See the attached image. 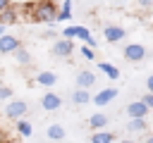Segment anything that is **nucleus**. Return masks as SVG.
Masks as SVG:
<instances>
[{
    "label": "nucleus",
    "instance_id": "f257e3e1",
    "mask_svg": "<svg viewBox=\"0 0 153 143\" xmlns=\"http://www.w3.org/2000/svg\"><path fill=\"white\" fill-rule=\"evenodd\" d=\"M57 12H60L57 2H50V0H36V2H31V19L33 21L53 24V21H57Z\"/></svg>",
    "mask_w": 153,
    "mask_h": 143
},
{
    "label": "nucleus",
    "instance_id": "f03ea898",
    "mask_svg": "<svg viewBox=\"0 0 153 143\" xmlns=\"http://www.w3.org/2000/svg\"><path fill=\"white\" fill-rule=\"evenodd\" d=\"M29 112V102L26 100H7V107H5V114L7 119H22L24 114Z\"/></svg>",
    "mask_w": 153,
    "mask_h": 143
},
{
    "label": "nucleus",
    "instance_id": "7ed1b4c3",
    "mask_svg": "<svg viewBox=\"0 0 153 143\" xmlns=\"http://www.w3.org/2000/svg\"><path fill=\"white\" fill-rule=\"evenodd\" d=\"M146 57V45L143 43H127L124 45V60L127 62H141Z\"/></svg>",
    "mask_w": 153,
    "mask_h": 143
},
{
    "label": "nucleus",
    "instance_id": "20e7f679",
    "mask_svg": "<svg viewBox=\"0 0 153 143\" xmlns=\"http://www.w3.org/2000/svg\"><path fill=\"white\" fill-rule=\"evenodd\" d=\"M74 52V41H69V38H57L55 43H53V55H57V57H69Z\"/></svg>",
    "mask_w": 153,
    "mask_h": 143
},
{
    "label": "nucleus",
    "instance_id": "39448f33",
    "mask_svg": "<svg viewBox=\"0 0 153 143\" xmlns=\"http://www.w3.org/2000/svg\"><path fill=\"white\" fill-rule=\"evenodd\" d=\"M117 98V88H103V91H98L96 95H91V102H96L98 107H105L108 102H112Z\"/></svg>",
    "mask_w": 153,
    "mask_h": 143
},
{
    "label": "nucleus",
    "instance_id": "423d86ee",
    "mask_svg": "<svg viewBox=\"0 0 153 143\" xmlns=\"http://www.w3.org/2000/svg\"><path fill=\"white\" fill-rule=\"evenodd\" d=\"M0 24H5V26H12V24H19V5H10V7H5L2 12H0Z\"/></svg>",
    "mask_w": 153,
    "mask_h": 143
},
{
    "label": "nucleus",
    "instance_id": "0eeeda50",
    "mask_svg": "<svg viewBox=\"0 0 153 143\" xmlns=\"http://www.w3.org/2000/svg\"><path fill=\"white\" fill-rule=\"evenodd\" d=\"M19 45H22V41L17 36H10V33H2L0 36V52H5V55L7 52H14Z\"/></svg>",
    "mask_w": 153,
    "mask_h": 143
},
{
    "label": "nucleus",
    "instance_id": "6e6552de",
    "mask_svg": "<svg viewBox=\"0 0 153 143\" xmlns=\"http://www.w3.org/2000/svg\"><path fill=\"white\" fill-rule=\"evenodd\" d=\"M60 105H62V98H60L57 93H45V95L41 98V107H43V110H48V112L60 110Z\"/></svg>",
    "mask_w": 153,
    "mask_h": 143
},
{
    "label": "nucleus",
    "instance_id": "1a4fd4ad",
    "mask_svg": "<svg viewBox=\"0 0 153 143\" xmlns=\"http://www.w3.org/2000/svg\"><path fill=\"white\" fill-rule=\"evenodd\" d=\"M103 36H105L108 43H117V41L124 38V29H122V26H115V24H108V26L103 29Z\"/></svg>",
    "mask_w": 153,
    "mask_h": 143
},
{
    "label": "nucleus",
    "instance_id": "9d476101",
    "mask_svg": "<svg viewBox=\"0 0 153 143\" xmlns=\"http://www.w3.org/2000/svg\"><path fill=\"white\" fill-rule=\"evenodd\" d=\"M127 114H129V119H134V117H146V114H148V107H146L143 100H131V102L127 105Z\"/></svg>",
    "mask_w": 153,
    "mask_h": 143
},
{
    "label": "nucleus",
    "instance_id": "9b49d317",
    "mask_svg": "<svg viewBox=\"0 0 153 143\" xmlns=\"http://www.w3.org/2000/svg\"><path fill=\"white\" fill-rule=\"evenodd\" d=\"M96 83V74L91 69H81L76 74V88H91Z\"/></svg>",
    "mask_w": 153,
    "mask_h": 143
},
{
    "label": "nucleus",
    "instance_id": "f8f14e48",
    "mask_svg": "<svg viewBox=\"0 0 153 143\" xmlns=\"http://www.w3.org/2000/svg\"><path fill=\"white\" fill-rule=\"evenodd\" d=\"M108 122H110V119H108V114H105V112H96V114H91V117H88V126H91L93 131L105 129V126H108Z\"/></svg>",
    "mask_w": 153,
    "mask_h": 143
},
{
    "label": "nucleus",
    "instance_id": "ddd939ff",
    "mask_svg": "<svg viewBox=\"0 0 153 143\" xmlns=\"http://www.w3.org/2000/svg\"><path fill=\"white\" fill-rule=\"evenodd\" d=\"M146 129H148L146 117H134V119L127 122V131H131V133H141V131H146Z\"/></svg>",
    "mask_w": 153,
    "mask_h": 143
},
{
    "label": "nucleus",
    "instance_id": "4468645a",
    "mask_svg": "<svg viewBox=\"0 0 153 143\" xmlns=\"http://www.w3.org/2000/svg\"><path fill=\"white\" fill-rule=\"evenodd\" d=\"M45 133H48V138H50V141H55V143H60L62 138H67V131H65V126H62V124H50Z\"/></svg>",
    "mask_w": 153,
    "mask_h": 143
},
{
    "label": "nucleus",
    "instance_id": "2eb2a0df",
    "mask_svg": "<svg viewBox=\"0 0 153 143\" xmlns=\"http://www.w3.org/2000/svg\"><path fill=\"white\" fill-rule=\"evenodd\" d=\"M36 83H41V86H55L57 83V74L55 72H38Z\"/></svg>",
    "mask_w": 153,
    "mask_h": 143
},
{
    "label": "nucleus",
    "instance_id": "dca6fc26",
    "mask_svg": "<svg viewBox=\"0 0 153 143\" xmlns=\"http://www.w3.org/2000/svg\"><path fill=\"white\" fill-rule=\"evenodd\" d=\"M69 19H72V0H60L57 21H69Z\"/></svg>",
    "mask_w": 153,
    "mask_h": 143
},
{
    "label": "nucleus",
    "instance_id": "f3484780",
    "mask_svg": "<svg viewBox=\"0 0 153 143\" xmlns=\"http://www.w3.org/2000/svg\"><path fill=\"white\" fill-rule=\"evenodd\" d=\"M112 141H115V133H110L105 129L93 131V136H91V143H112Z\"/></svg>",
    "mask_w": 153,
    "mask_h": 143
},
{
    "label": "nucleus",
    "instance_id": "a211bd4d",
    "mask_svg": "<svg viewBox=\"0 0 153 143\" xmlns=\"http://www.w3.org/2000/svg\"><path fill=\"white\" fill-rule=\"evenodd\" d=\"M72 100H74L76 105H86V102H91V93H88V88H76V91L72 93Z\"/></svg>",
    "mask_w": 153,
    "mask_h": 143
},
{
    "label": "nucleus",
    "instance_id": "6ab92c4d",
    "mask_svg": "<svg viewBox=\"0 0 153 143\" xmlns=\"http://www.w3.org/2000/svg\"><path fill=\"white\" fill-rule=\"evenodd\" d=\"M98 69H100L105 76H110V79H120V69H117L115 64H110V62H98Z\"/></svg>",
    "mask_w": 153,
    "mask_h": 143
},
{
    "label": "nucleus",
    "instance_id": "aec40b11",
    "mask_svg": "<svg viewBox=\"0 0 153 143\" xmlns=\"http://www.w3.org/2000/svg\"><path fill=\"white\" fill-rule=\"evenodd\" d=\"M17 131H19V136H24V138H29L31 133H33V126L26 122V119H17Z\"/></svg>",
    "mask_w": 153,
    "mask_h": 143
},
{
    "label": "nucleus",
    "instance_id": "412c9836",
    "mask_svg": "<svg viewBox=\"0 0 153 143\" xmlns=\"http://www.w3.org/2000/svg\"><path fill=\"white\" fill-rule=\"evenodd\" d=\"M76 33H79V26H76V24H67V26L62 29V33H60V36H62V38H69V41H74V38H76Z\"/></svg>",
    "mask_w": 153,
    "mask_h": 143
},
{
    "label": "nucleus",
    "instance_id": "4be33fe9",
    "mask_svg": "<svg viewBox=\"0 0 153 143\" xmlns=\"http://www.w3.org/2000/svg\"><path fill=\"white\" fill-rule=\"evenodd\" d=\"M12 55L17 57V62H19V64H29V62H31V57H29V52H26V50H24L22 45H19V48H17V50H14Z\"/></svg>",
    "mask_w": 153,
    "mask_h": 143
},
{
    "label": "nucleus",
    "instance_id": "5701e85b",
    "mask_svg": "<svg viewBox=\"0 0 153 143\" xmlns=\"http://www.w3.org/2000/svg\"><path fill=\"white\" fill-rule=\"evenodd\" d=\"M81 55H84V60H93L96 57L93 48H88V45H81Z\"/></svg>",
    "mask_w": 153,
    "mask_h": 143
},
{
    "label": "nucleus",
    "instance_id": "b1692460",
    "mask_svg": "<svg viewBox=\"0 0 153 143\" xmlns=\"http://www.w3.org/2000/svg\"><path fill=\"white\" fill-rule=\"evenodd\" d=\"M12 98V91L7 86H0V100H10Z\"/></svg>",
    "mask_w": 153,
    "mask_h": 143
},
{
    "label": "nucleus",
    "instance_id": "393cba45",
    "mask_svg": "<svg viewBox=\"0 0 153 143\" xmlns=\"http://www.w3.org/2000/svg\"><path fill=\"white\" fill-rule=\"evenodd\" d=\"M143 102H146V107L148 110H153V93H143V98H141Z\"/></svg>",
    "mask_w": 153,
    "mask_h": 143
},
{
    "label": "nucleus",
    "instance_id": "a878e982",
    "mask_svg": "<svg viewBox=\"0 0 153 143\" xmlns=\"http://www.w3.org/2000/svg\"><path fill=\"white\" fill-rule=\"evenodd\" d=\"M146 88H148V93H153V74L146 79Z\"/></svg>",
    "mask_w": 153,
    "mask_h": 143
},
{
    "label": "nucleus",
    "instance_id": "bb28decb",
    "mask_svg": "<svg viewBox=\"0 0 153 143\" xmlns=\"http://www.w3.org/2000/svg\"><path fill=\"white\" fill-rule=\"evenodd\" d=\"M136 2H139L141 7H151V5H153V0H136Z\"/></svg>",
    "mask_w": 153,
    "mask_h": 143
},
{
    "label": "nucleus",
    "instance_id": "cd10ccee",
    "mask_svg": "<svg viewBox=\"0 0 153 143\" xmlns=\"http://www.w3.org/2000/svg\"><path fill=\"white\" fill-rule=\"evenodd\" d=\"M10 5H12V0H0V12H2L5 7H10Z\"/></svg>",
    "mask_w": 153,
    "mask_h": 143
},
{
    "label": "nucleus",
    "instance_id": "c85d7f7f",
    "mask_svg": "<svg viewBox=\"0 0 153 143\" xmlns=\"http://www.w3.org/2000/svg\"><path fill=\"white\" fill-rule=\"evenodd\" d=\"M120 143H136V141H131V138H122Z\"/></svg>",
    "mask_w": 153,
    "mask_h": 143
},
{
    "label": "nucleus",
    "instance_id": "c756f323",
    "mask_svg": "<svg viewBox=\"0 0 153 143\" xmlns=\"http://www.w3.org/2000/svg\"><path fill=\"white\" fill-rule=\"evenodd\" d=\"M146 143H153V133H148V136H146Z\"/></svg>",
    "mask_w": 153,
    "mask_h": 143
},
{
    "label": "nucleus",
    "instance_id": "7c9ffc66",
    "mask_svg": "<svg viewBox=\"0 0 153 143\" xmlns=\"http://www.w3.org/2000/svg\"><path fill=\"white\" fill-rule=\"evenodd\" d=\"M5 29H7V26H5V24H0V36L5 33Z\"/></svg>",
    "mask_w": 153,
    "mask_h": 143
},
{
    "label": "nucleus",
    "instance_id": "2f4dec72",
    "mask_svg": "<svg viewBox=\"0 0 153 143\" xmlns=\"http://www.w3.org/2000/svg\"><path fill=\"white\" fill-rule=\"evenodd\" d=\"M50 2H60V0H50Z\"/></svg>",
    "mask_w": 153,
    "mask_h": 143
},
{
    "label": "nucleus",
    "instance_id": "473e14b6",
    "mask_svg": "<svg viewBox=\"0 0 153 143\" xmlns=\"http://www.w3.org/2000/svg\"><path fill=\"white\" fill-rule=\"evenodd\" d=\"M5 143H12V141H5Z\"/></svg>",
    "mask_w": 153,
    "mask_h": 143
}]
</instances>
